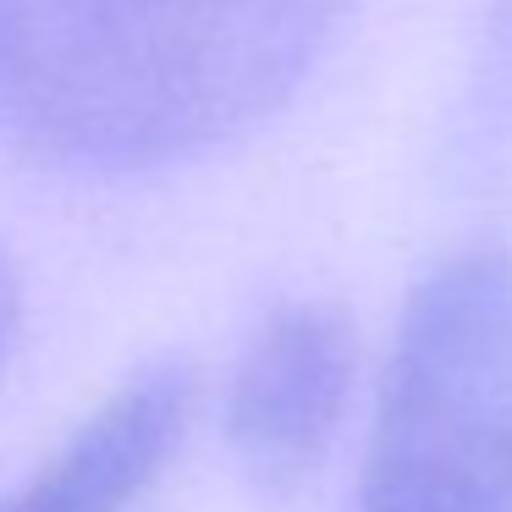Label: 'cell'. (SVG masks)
<instances>
[{
  "label": "cell",
  "mask_w": 512,
  "mask_h": 512,
  "mask_svg": "<svg viewBox=\"0 0 512 512\" xmlns=\"http://www.w3.org/2000/svg\"><path fill=\"white\" fill-rule=\"evenodd\" d=\"M353 0H0V122L105 177L199 160L309 83Z\"/></svg>",
  "instance_id": "obj_1"
},
{
  "label": "cell",
  "mask_w": 512,
  "mask_h": 512,
  "mask_svg": "<svg viewBox=\"0 0 512 512\" xmlns=\"http://www.w3.org/2000/svg\"><path fill=\"white\" fill-rule=\"evenodd\" d=\"M364 512H512V243L408 292L364 446Z\"/></svg>",
  "instance_id": "obj_2"
},
{
  "label": "cell",
  "mask_w": 512,
  "mask_h": 512,
  "mask_svg": "<svg viewBox=\"0 0 512 512\" xmlns=\"http://www.w3.org/2000/svg\"><path fill=\"white\" fill-rule=\"evenodd\" d=\"M358 331L336 303L292 298L265 314L226 380V446L243 479L292 501L320 479L353 408Z\"/></svg>",
  "instance_id": "obj_3"
},
{
  "label": "cell",
  "mask_w": 512,
  "mask_h": 512,
  "mask_svg": "<svg viewBox=\"0 0 512 512\" xmlns=\"http://www.w3.org/2000/svg\"><path fill=\"white\" fill-rule=\"evenodd\" d=\"M193 413H199L193 358H149L12 496H0V512H127L182 452Z\"/></svg>",
  "instance_id": "obj_4"
},
{
  "label": "cell",
  "mask_w": 512,
  "mask_h": 512,
  "mask_svg": "<svg viewBox=\"0 0 512 512\" xmlns=\"http://www.w3.org/2000/svg\"><path fill=\"white\" fill-rule=\"evenodd\" d=\"M17 325H23V281H17V265L6 254V243H0V364H6V353L17 342Z\"/></svg>",
  "instance_id": "obj_5"
}]
</instances>
